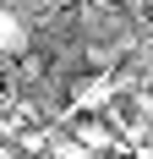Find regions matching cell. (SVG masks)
<instances>
[{"mask_svg": "<svg viewBox=\"0 0 153 159\" xmlns=\"http://www.w3.org/2000/svg\"><path fill=\"white\" fill-rule=\"evenodd\" d=\"M71 137L88 148V154L115 148V126H109V121H98V115H76V121H71Z\"/></svg>", "mask_w": 153, "mask_h": 159, "instance_id": "obj_1", "label": "cell"}, {"mask_svg": "<svg viewBox=\"0 0 153 159\" xmlns=\"http://www.w3.org/2000/svg\"><path fill=\"white\" fill-rule=\"evenodd\" d=\"M49 159H88V148L76 137H49Z\"/></svg>", "mask_w": 153, "mask_h": 159, "instance_id": "obj_4", "label": "cell"}, {"mask_svg": "<svg viewBox=\"0 0 153 159\" xmlns=\"http://www.w3.org/2000/svg\"><path fill=\"white\" fill-rule=\"evenodd\" d=\"M109 93H115V82H109V77H93L88 88H76V110H93V104H104Z\"/></svg>", "mask_w": 153, "mask_h": 159, "instance_id": "obj_3", "label": "cell"}, {"mask_svg": "<svg viewBox=\"0 0 153 159\" xmlns=\"http://www.w3.org/2000/svg\"><path fill=\"white\" fill-rule=\"evenodd\" d=\"M131 159H137V154H131Z\"/></svg>", "mask_w": 153, "mask_h": 159, "instance_id": "obj_5", "label": "cell"}, {"mask_svg": "<svg viewBox=\"0 0 153 159\" xmlns=\"http://www.w3.org/2000/svg\"><path fill=\"white\" fill-rule=\"evenodd\" d=\"M28 44H33V39H28V22L0 6V55H28Z\"/></svg>", "mask_w": 153, "mask_h": 159, "instance_id": "obj_2", "label": "cell"}]
</instances>
